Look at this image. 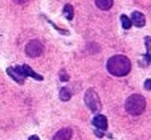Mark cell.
I'll use <instances>...</instances> for the list:
<instances>
[{
  "instance_id": "6da1fadb",
  "label": "cell",
  "mask_w": 151,
  "mask_h": 140,
  "mask_svg": "<svg viewBox=\"0 0 151 140\" xmlns=\"http://www.w3.org/2000/svg\"><path fill=\"white\" fill-rule=\"evenodd\" d=\"M106 69L110 74L115 75V77H125V75H127L130 73L131 62L126 56L117 54L107 60Z\"/></svg>"
},
{
  "instance_id": "7a4b0ae2",
  "label": "cell",
  "mask_w": 151,
  "mask_h": 140,
  "mask_svg": "<svg viewBox=\"0 0 151 140\" xmlns=\"http://www.w3.org/2000/svg\"><path fill=\"white\" fill-rule=\"evenodd\" d=\"M125 109L130 115H141L146 109V99L141 94H133L125 102Z\"/></svg>"
},
{
  "instance_id": "3957f363",
  "label": "cell",
  "mask_w": 151,
  "mask_h": 140,
  "mask_svg": "<svg viewBox=\"0 0 151 140\" xmlns=\"http://www.w3.org/2000/svg\"><path fill=\"white\" fill-rule=\"evenodd\" d=\"M85 104L93 112H98L101 110V101L94 89H89L85 93Z\"/></svg>"
},
{
  "instance_id": "277c9868",
  "label": "cell",
  "mask_w": 151,
  "mask_h": 140,
  "mask_svg": "<svg viewBox=\"0 0 151 140\" xmlns=\"http://www.w3.org/2000/svg\"><path fill=\"white\" fill-rule=\"evenodd\" d=\"M42 50H44V46H42V44L40 41H37V40H32V41H29L28 44L25 45L27 56H29V57H32V58L41 56Z\"/></svg>"
},
{
  "instance_id": "5b68a950",
  "label": "cell",
  "mask_w": 151,
  "mask_h": 140,
  "mask_svg": "<svg viewBox=\"0 0 151 140\" xmlns=\"http://www.w3.org/2000/svg\"><path fill=\"white\" fill-rule=\"evenodd\" d=\"M7 73H8V75H9L11 78H13V81H16V82L20 83V85H23V83L25 82V79H27V77L24 75V73H23V69H21V66L8 68L7 69Z\"/></svg>"
},
{
  "instance_id": "8992f818",
  "label": "cell",
  "mask_w": 151,
  "mask_h": 140,
  "mask_svg": "<svg viewBox=\"0 0 151 140\" xmlns=\"http://www.w3.org/2000/svg\"><path fill=\"white\" fill-rule=\"evenodd\" d=\"M130 21H131V24H134V25L138 26V28H142V26H145V24H146V19H145L143 13L138 12V11H134V12L131 13Z\"/></svg>"
},
{
  "instance_id": "52a82bcc",
  "label": "cell",
  "mask_w": 151,
  "mask_h": 140,
  "mask_svg": "<svg viewBox=\"0 0 151 140\" xmlns=\"http://www.w3.org/2000/svg\"><path fill=\"white\" fill-rule=\"evenodd\" d=\"M91 123H93V126L97 127L98 130H106L107 128V119L104 115H96V116L93 118V122Z\"/></svg>"
},
{
  "instance_id": "ba28073f",
  "label": "cell",
  "mask_w": 151,
  "mask_h": 140,
  "mask_svg": "<svg viewBox=\"0 0 151 140\" xmlns=\"http://www.w3.org/2000/svg\"><path fill=\"white\" fill-rule=\"evenodd\" d=\"M72 138V130L70 128H61L60 131L56 132L52 140H70Z\"/></svg>"
},
{
  "instance_id": "9c48e42d",
  "label": "cell",
  "mask_w": 151,
  "mask_h": 140,
  "mask_svg": "<svg viewBox=\"0 0 151 140\" xmlns=\"http://www.w3.org/2000/svg\"><path fill=\"white\" fill-rule=\"evenodd\" d=\"M146 48H147L146 54L139 60V65H141L142 68H147V66L150 65V60H151V57H150V37H146Z\"/></svg>"
},
{
  "instance_id": "30bf717a",
  "label": "cell",
  "mask_w": 151,
  "mask_h": 140,
  "mask_svg": "<svg viewBox=\"0 0 151 140\" xmlns=\"http://www.w3.org/2000/svg\"><path fill=\"white\" fill-rule=\"evenodd\" d=\"M21 69H23V73H24V75H25V77H31V78H33V79H37V81H42V79H44V78H42V75L35 73V70H32L31 66L21 65Z\"/></svg>"
},
{
  "instance_id": "8fae6325",
  "label": "cell",
  "mask_w": 151,
  "mask_h": 140,
  "mask_svg": "<svg viewBox=\"0 0 151 140\" xmlns=\"http://www.w3.org/2000/svg\"><path fill=\"white\" fill-rule=\"evenodd\" d=\"M114 0H96V5L102 11H107L113 7Z\"/></svg>"
},
{
  "instance_id": "7c38bea8",
  "label": "cell",
  "mask_w": 151,
  "mask_h": 140,
  "mask_svg": "<svg viewBox=\"0 0 151 140\" xmlns=\"http://www.w3.org/2000/svg\"><path fill=\"white\" fill-rule=\"evenodd\" d=\"M64 16L68 19L69 21L73 20V16H74V9H73V5L72 4H65L64 5Z\"/></svg>"
},
{
  "instance_id": "4fadbf2b",
  "label": "cell",
  "mask_w": 151,
  "mask_h": 140,
  "mask_svg": "<svg viewBox=\"0 0 151 140\" xmlns=\"http://www.w3.org/2000/svg\"><path fill=\"white\" fill-rule=\"evenodd\" d=\"M70 96H72V94H70V91H69V89L63 87L60 90V99H61V101L68 102L69 99H70Z\"/></svg>"
},
{
  "instance_id": "5bb4252c",
  "label": "cell",
  "mask_w": 151,
  "mask_h": 140,
  "mask_svg": "<svg viewBox=\"0 0 151 140\" xmlns=\"http://www.w3.org/2000/svg\"><path fill=\"white\" fill-rule=\"evenodd\" d=\"M121 24H122V28L123 29H130L131 28L130 17H127L126 15H121Z\"/></svg>"
},
{
  "instance_id": "9a60e30c",
  "label": "cell",
  "mask_w": 151,
  "mask_h": 140,
  "mask_svg": "<svg viewBox=\"0 0 151 140\" xmlns=\"http://www.w3.org/2000/svg\"><path fill=\"white\" fill-rule=\"evenodd\" d=\"M60 78H61V81H63V82H65V81H68L69 79V75L68 74H65V73H61V75H60Z\"/></svg>"
},
{
  "instance_id": "2e32d148",
  "label": "cell",
  "mask_w": 151,
  "mask_h": 140,
  "mask_svg": "<svg viewBox=\"0 0 151 140\" xmlns=\"http://www.w3.org/2000/svg\"><path fill=\"white\" fill-rule=\"evenodd\" d=\"M145 89H146V90H150V89H151V79H146V83H145Z\"/></svg>"
},
{
  "instance_id": "e0dca14e",
  "label": "cell",
  "mask_w": 151,
  "mask_h": 140,
  "mask_svg": "<svg viewBox=\"0 0 151 140\" xmlns=\"http://www.w3.org/2000/svg\"><path fill=\"white\" fill-rule=\"evenodd\" d=\"M13 3H16V4H24V3H27L28 0H12Z\"/></svg>"
},
{
  "instance_id": "ac0fdd59",
  "label": "cell",
  "mask_w": 151,
  "mask_h": 140,
  "mask_svg": "<svg viewBox=\"0 0 151 140\" xmlns=\"http://www.w3.org/2000/svg\"><path fill=\"white\" fill-rule=\"evenodd\" d=\"M28 140H40V138L39 136H36V135H33V136H29Z\"/></svg>"
}]
</instances>
